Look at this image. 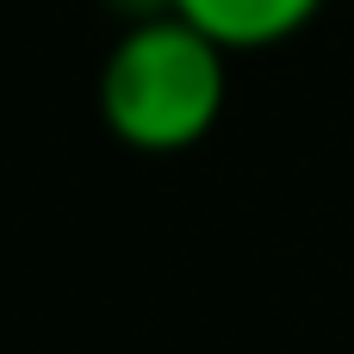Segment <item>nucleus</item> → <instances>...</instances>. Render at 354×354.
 I'll return each instance as SVG.
<instances>
[{
  "mask_svg": "<svg viewBox=\"0 0 354 354\" xmlns=\"http://www.w3.org/2000/svg\"><path fill=\"white\" fill-rule=\"evenodd\" d=\"M324 0H174V12H187L199 31H212L224 50H261L280 44L286 31H299Z\"/></svg>",
  "mask_w": 354,
  "mask_h": 354,
  "instance_id": "obj_2",
  "label": "nucleus"
},
{
  "mask_svg": "<svg viewBox=\"0 0 354 354\" xmlns=\"http://www.w3.org/2000/svg\"><path fill=\"white\" fill-rule=\"evenodd\" d=\"M100 106L131 149H187L224 112V44L199 31L187 12L149 19L112 50Z\"/></svg>",
  "mask_w": 354,
  "mask_h": 354,
  "instance_id": "obj_1",
  "label": "nucleus"
}]
</instances>
